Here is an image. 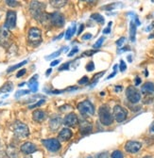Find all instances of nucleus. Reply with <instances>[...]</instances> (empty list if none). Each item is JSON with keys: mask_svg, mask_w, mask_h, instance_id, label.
I'll use <instances>...</instances> for the list:
<instances>
[{"mask_svg": "<svg viewBox=\"0 0 154 158\" xmlns=\"http://www.w3.org/2000/svg\"><path fill=\"white\" fill-rule=\"evenodd\" d=\"M83 29H84V25H83V24H81V25L80 26V28H79V32H78V34L80 35V34L82 32V30H83Z\"/></svg>", "mask_w": 154, "mask_h": 158, "instance_id": "obj_52", "label": "nucleus"}, {"mask_svg": "<svg viewBox=\"0 0 154 158\" xmlns=\"http://www.w3.org/2000/svg\"><path fill=\"white\" fill-rule=\"evenodd\" d=\"M78 89V88H76V87H70V88L64 89V91H72V90H75V89Z\"/></svg>", "mask_w": 154, "mask_h": 158, "instance_id": "obj_53", "label": "nucleus"}, {"mask_svg": "<svg viewBox=\"0 0 154 158\" xmlns=\"http://www.w3.org/2000/svg\"><path fill=\"white\" fill-rule=\"evenodd\" d=\"M46 5L44 3L38 2V1H32L29 5V10L31 16L36 19L37 21H39L42 24H45V22L49 21V14L45 12Z\"/></svg>", "mask_w": 154, "mask_h": 158, "instance_id": "obj_1", "label": "nucleus"}, {"mask_svg": "<svg viewBox=\"0 0 154 158\" xmlns=\"http://www.w3.org/2000/svg\"><path fill=\"white\" fill-rule=\"evenodd\" d=\"M51 72H52V69H51V68H50V69H48V70L46 71V76H48V75L51 73Z\"/></svg>", "mask_w": 154, "mask_h": 158, "instance_id": "obj_55", "label": "nucleus"}, {"mask_svg": "<svg viewBox=\"0 0 154 158\" xmlns=\"http://www.w3.org/2000/svg\"><path fill=\"white\" fill-rule=\"evenodd\" d=\"M73 36V34H72V27H69L67 30H66V32H65V39L66 40H70V38Z\"/></svg>", "mask_w": 154, "mask_h": 158, "instance_id": "obj_34", "label": "nucleus"}, {"mask_svg": "<svg viewBox=\"0 0 154 158\" xmlns=\"http://www.w3.org/2000/svg\"><path fill=\"white\" fill-rule=\"evenodd\" d=\"M126 96L128 98V100L132 103V104H136L140 101L141 99V94L137 90V89L133 86H130L126 89Z\"/></svg>", "mask_w": 154, "mask_h": 158, "instance_id": "obj_5", "label": "nucleus"}, {"mask_svg": "<svg viewBox=\"0 0 154 158\" xmlns=\"http://www.w3.org/2000/svg\"><path fill=\"white\" fill-rule=\"evenodd\" d=\"M50 4L53 7L59 9V8L64 7L66 4V1H64V0H54V1H50Z\"/></svg>", "mask_w": 154, "mask_h": 158, "instance_id": "obj_23", "label": "nucleus"}, {"mask_svg": "<svg viewBox=\"0 0 154 158\" xmlns=\"http://www.w3.org/2000/svg\"><path fill=\"white\" fill-rule=\"evenodd\" d=\"M71 136H72L71 130L68 129V128H64L60 132L59 136H58V137H59V140H61V141H67V140L70 139Z\"/></svg>", "mask_w": 154, "mask_h": 158, "instance_id": "obj_16", "label": "nucleus"}, {"mask_svg": "<svg viewBox=\"0 0 154 158\" xmlns=\"http://www.w3.org/2000/svg\"><path fill=\"white\" fill-rule=\"evenodd\" d=\"M50 92L53 93V94H60V93L64 92V90H52V91H50Z\"/></svg>", "mask_w": 154, "mask_h": 158, "instance_id": "obj_51", "label": "nucleus"}, {"mask_svg": "<svg viewBox=\"0 0 154 158\" xmlns=\"http://www.w3.org/2000/svg\"><path fill=\"white\" fill-rule=\"evenodd\" d=\"M11 43V33L4 27H0V45L8 47Z\"/></svg>", "mask_w": 154, "mask_h": 158, "instance_id": "obj_6", "label": "nucleus"}, {"mask_svg": "<svg viewBox=\"0 0 154 158\" xmlns=\"http://www.w3.org/2000/svg\"><path fill=\"white\" fill-rule=\"evenodd\" d=\"M92 38V34L91 33H86L85 35L82 36V40H89Z\"/></svg>", "mask_w": 154, "mask_h": 158, "instance_id": "obj_45", "label": "nucleus"}, {"mask_svg": "<svg viewBox=\"0 0 154 158\" xmlns=\"http://www.w3.org/2000/svg\"><path fill=\"white\" fill-rule=\"evenodd\" d=\"M28 41L31 46H38L42 43V31L37 27L30 28L28 34Z\"/></svg>", "mask_w": 154, "mask_h": 158, "instance_id": "obj_3", "label": "nucleus"}, {"mask_svg": "<svg viewBox=\"0 0 154 158\" xmlns=\"http://www.w3.org/2000/svg\"><path fill=\"white\" fill-rule=\"evenodd\" d=\"M144 158H152V157H150V156H146V157H144Z\"/></svg>", "mask_w": 154, "mask_h": 158, "instance_id": "obj_60", "label": "nucleus"}, {"mask_svg": "<svg viewBox=\"0 0 154 158\" xmlns=\"http://www.w3.org/2000/svg\"><path fill=\"white\" fill-rule=\"evenodd\" d=\"M29 87L30 88L31 91L36 92V91L38 90V82H34V83H32V84L29 85Z\"/></svg>", "mask_w": 154, "mask_h": 158, "instance_id": "obj_31", "label": "nucleus"}, {"mask_svg": "<svg viewBox=\"0 0 154 158\" xmlns=\"http://www.w3.org/2000/svg\"><path fill=\"white\" fill-rule=\"evenodd\" d=\"M16 27V12L13 10H8L4 27L8 30L13 29Z\"/></svg>", "mask_w": 154, "mask_h": 158, "instance_id": "obj_11", "label": "nucleus"}, {"mask_svg": "<svg viewBox=\"0 0 154 158\" xmlns=\"http://www.w3.org/2000/svg\"><path fill=\"white\" fill-rule=\"evenodd\" d=\"M122 90V86H117L115 87V91H121Z\"/></svg>", "mask_w": 154, "mask_h": 158, "instance_id": "obj_54", "label": "nucleus"}, {"mask_svg": "<svg viewBox=\"0 0 154 158\" xmlns=\"http://www.w3.org/2000/svg\"><path fill=\"white\" fill-rule=\"evenodd\" d=\"M135 36H136V25L134 24L133 21H131L130 24V38L132 43L135 42Z\"/></svg>", "mask_w": 154, "mask_h": 158, "instance_id": "obj_20", "label": "nucleus"}, {"mask_svg": "<svg viewBox=\"0 0 154 158\" xmlns=\"http://www.w3.org/2000/svg\"><path fill=\"white\" fill-rule=\"evenodd\" d=\"M37 78H38V74L33 75V76L30 78V80L29 81L28 85H30V84H32V83H34V82H37Z\"/></svg>", "mask_w": 154, "mask_h": 158, "instance_id": "obj_41", "label": "nucleus"}, {"mask_svg": "<svg viewBox=\"0 0 154 158\" xmlns=\"http://www.w3.org/2000/svg\"><path fill=\"white\" fill-rule=\"evenodd\" d=\"M98 52V50H91V51H86V52H84L83 54H82V56H93L94 54H95Z\"/></svg>", "mask_w": 154, "mask_h": 158, "instance_id": "obj_33", "label": "nucleus"}, {"mask_svg": "<svg viewBox=\"0 0 154 158\" xmlns=\"http://www.w3.org/2000/svg\"><path fill=\"white\" fill-rule=\"evenodd\" d=\"M0 105H1V103H0Z\"/></svg>", "mask_w": 154, "mask_h": 158, "instance_id": "obj_63", "label": "nucleus"}, {"mask_svg": "<svg viewBox=\"0 0 154 158\" xmlns=\"http://www.w3.org/2000/svg\"><path fill=\"white\" fill-rule=\"evenodd\" d=\"M6 3L10 7H17L19 5V2L18 1H12V0H7Z\"/></svg>", "mask_w": 154, "mask_h": 158, "instance_id": "obj_30", "label": "nucleus"}, {"mask_svg": "<svg viewBox=\"0 0 154 158\" xmlns=\"http://www.w3.org/2000/svg\"><path fill=\"white\" fill-rule=\"evenodd\" d=\"M141 84V78L140 77H136L135 78V86H138V85H140Z\"/></svg>", "mask_w": 154, "mask_h": 158, "instance_id": "obj_49", "label": "nucleus"}, {"mask_svg": "<svg viewBox=\"0 0 154 158\" xmlns=\"http://www.w3.org/2000/svg\"><path fill=\"white\" fill-rule=\"evenodd\" d=\"M142 148V144L138 141H128L125 145V150L126 152H130V153H135L137 152L140 149Z\"/></svg>", "mask_w": 154, "mask_h": 158, "instance_id": "obj_12", "label": "nucleus"}, {"mask_svg": "<svg viewBox=\"0 0 154 158\" xmlns=\"http://www.w3.org/2000/svg\"><path fill=\"white\" fill-rule=\"evenodd\" d=\"M117 65H114V66H113V73H111V74L106 78L107 80H108V79H111L112 77H113L115 74H117Z\"/></svg>", "mask_w": 154, "mask_h": 158, "instance_id": "obj_39", "label": "nucleus"}, {"mask_svg": "<svg viewBox=\"0 0 154 158\" xmlns=\"http://www.w3.org/2000/svg\"><path fill=\"white\" fill-rule=\"evenodd\" d=\"M25 85V83H21V84H19V87H22V86H24Z\"/></svg>", "mask_w": 154, "mask_h": 158, "instance_id": "obj_59", "label": "nucleus"}, {"mask_svg": "<svg viewBox=\"0 0 154 158\" xmlns=\"http://www.w3.org/2000/svg\"><path fill=\"white\" fill-rule=\"evenodd\" d=\"M26 63H28V60H24V61H22V62H20V63H18V64H16V65L11 66V67L7 70V73H11V72L15 71L16 69H18V68H20V67L24 66Z\"/></svg>", "mask_w": 154, "mask_h": 158, "instance_id": "obj_24", "label": "nucleus"}, {"mask_svg": "<svg viewBox=\"0 0 154 158\" xmlns=\"http://www.w3.org/2000/svg\"><path fill=\"white\" fill-rule=\"evenodd\" d=\"M62 124V118L60 117H56V118H52L51 121L49 123V126L52 130H57Z\"/></svg>", "mask_w": 154, "mask_h": 158, "instance_id": "obj_19", "label": "nucleus"}, {"mask_svg": "<svg viewBox=\"0 0 154 158\" xmlns=\"http://www.w3.org/2000/svg\"><path fill=\"white\" fill-rule=\"evenodd\" d=\"M99 121L100 123L105 125V126H109L113 122V116L112 115L110 108L108 106L103 105L99 107Z\"/></svg>", "mask_w": 154, "mask_h": 158, "instance_id": "obj_2", "label": "nucleus"}, {"mask_svg": "<svg viewBox=\"0 0 154 158\" xmlns=\"http://www.w3.org/2000/svg\"><path fill=\"white\" fill-rule=\"evenodd\" d=\"M42 143L44 146L50 152H58L61 149V143L56 138H49V139H44L42 140Z\"/></svg>", "mask_w": 154, "mask_h": 158, "instance_id": "obj_9", "label": "nucleus"}, {"mask_svg": "<svg viewBox=\"0 0 154 158\" xmlns=\"http://www.w3.org/2000/svg\"><path fill=\"white\" fill-rule=\"evenodd\" d=\"M141 91L143 94L145 95H149L150 93H152L154 91V84L151 82H146L142 88H141Z\"/></svg>", "mask_w": 154, "mask_h": 158, "instance_id": "obj_17", "label": "nucleus"}, {"mask_svg": "<svg viewBox=\"0 0 154 158\" xmlns=\"http://www.w3.org/2000/svg\"><path fill=\"white\" fill-rule=\"evenodd\" d=\"M125 41H126V38H125V37H121L120 39H118L117 41V46H121V45L124 44Z\"/></svg>", "mask_w": 154, "mask_h": 158, "instance_id": "obj_36", "label": "nucleus"}, {"mask_svg": "<svg viewBox=\"0 0 154 158\" xmlns=\"http://www.w3.org/2000/svg\"><path fill=\"white\" fill-rule=\"evenodd\" d=\"M91 19H93L94 21L98 22L99 24H104V22H105L104 17L101 14H99V13H94V14H92L91 15Z\"/></svg>", "mask_w": 154, "mask_h": 158, "instance_id": "obj_22", "label": "nucleus"}, {"mask_svg": "<svg viewBox=\"0 0 154 158\" xmlns=\"http://www.w3.org/2000/svg\"><path fill=\"white\" fill-rule=\"evenodd\" d=\"M64 125L68 126V127H74L76 124H78L79 120H78V117L75 113H69L65 118H64Z\"/></svg>", "mask_w": 154, "mask_h": 158, "instance_id": "obj_13", "label": "nucleus"}, {"mask_svg": "<svg viewBox=\"0 0 154 158\" xmlns=\"http://www.w3.org/2000/svg\"><path fill=\"white\" fill-rule=\"evenodd\" d=\"M33 120L37 123H42L46 118V114L43 110H35L32 114Z\"/></svg>", "mask_w": 154, "mask_h": 158, "instance_id": "obj_15", "label": "nucleus"}, {"mask_svg": "<svg viewBox=\"0 0 154 158\" xmlns=\"http://www.w3.org/2000/svg\"><path fill=\"white\" fill-rule=\"evenodd\" d=\"M149 132H150L151 134L154 135V122L151 123V125H150V127H149Z\"/></svg>", "mask_w": 154, "mask_h": 158, "instance_id": "obj_50", "label": "nucleus"}, {"mask_svg": "<svg viewBox=\"0 0 154 158\" xmlns=\"http://www.w3.org/2000/svg\"><path fill=\"white\" fill-rule=\"evenodd\" d=\"M64 33H62V34H61V35H60L59 37H57V38H55L54 40H56V39H61V38H62V37L64 36Z\"/></svg>", "mask_w": 154, "mask_h": 158, "instance_id": "obj_57", "label": "nucleus"}, {"mask_svg": "<svg viewBox=\"0 0 154 158\" xmlns=\"http://www.w3.org/2000/svg\"><path fill=\"white\" fill-rule=\"evenodd\" d=\"M87 158H92V157H91V156H89V157H87Z\"/></svg>", "mask_w": 154, "mask_h": 158, "instance_id": "obj_61", "label": "nucleus"}, {"mask_svg": "<svg viewBox=\"0 0 154 158\" xmlns=\"http://www.w3.org/2000/svg\"><path fill=\"white\" fill-rule=\"evenodd\" d=\"M26 69H22V70H20V71H19L18 73H17V74H16V77H21V76H23L25 73H26Z\"/></svg>", "mask_w": 154, "mask_h": 158, "instance_id": "obj_43", "label": "nucleus"}, {"mask_svg": "<svg viewBox=\"0 0 154 158\" xmlns=\"http://www.w3.org/2000/svg\"><path fill=\"white\" fill-rule=\"evenodd\" d=\"M27 158H31V157H27Z\"/></svg>", "mask_w": 154, "mask_h": 158, "instance_id": "obj_62", "label": "nucleus"}, {"mask_svg": "<svg viewBox=\"0 0 154 158\" xmlns=\"http://www.w3.org/2000/svg\"><path fill=\"white\" fill-rule=\"evenodd\" d=\"M36 150H37L36 146L31 142H26L21 146V152L25 154L33 153L34 152H36Z\"/></svg>", "mask_w": 154, "mask_h": 158, "instance_id": "obj_14", "label": "nucleus"}, {"mask_svg": "<svg viewBox=\"0 0 154 158\" xmlns=\"http://www.w3.org/2000/svg\"><path fill=\"white\" fill-rule=\"evenodd\" d=\"M69 65H70V63L69 62H66V63H64V64H63L60 68H59V71H63V70H68L69 69Z\"/></svg>", "mask_w": 154, "mask_h": 158, "instance_id": "obj_40", "label": "nucleus"}, {"mask_svg": "<svg viewBox=\"0 0 154 158\" xmlns=\"http://www.w3.org/2000/svg\"><path fill=\"white\" fill-rule=\"evenodd\" d=\"M128 60L130 62H131V56H128Z\"/></svg>", "mask_w": 154, "mask_h": 158, "instance_id": "obj_58", "label": "nucleus"}, {"mask_svg": "<svg viewBox=\"0 0 154 158\" xmlns=\"http://www.w3.org/2000/svg\"><path fill=\"white\" fill-rule=\"evenodd\" d=\"M12 89H13V84H12V82L8 81V82H6L1 88H0V92H3V93L10 92V91L12 90Z\"/></svg>", "mask_w": 154, "mask_h": 158, "instance_id": "obj_21", "label": "nucleus"}, {"mask_svg": "<svg viewBox=\"0 0 154 158\" xmlns=\"http://www.w3.org/2000/svg\"><path fill=\"white\" fill-rule=\"evenodd\" d=\"M12 130L13 133L16 136L18 137H27L29 135V130L27 124H25L24 123H21L19 121H16L13 124H12Z\"/></svg>", "mask_w": 154, "mask_h": 158, "instance_id": "obj_4", "label": "nucleus"}, {"mask_svg": "<svg viewBox=\"0 0 154 158\" xmlns=\"http://www.w3.org/2000/svg\"><path fill=\"white\" fill-rule=\"evenodd\" d=\"M49 20H50V23L53 26L57 27H64V22H65L64 16L62 13L58 12V11L49 14Z\"/></svg>", "mask_w": 154, "mask_h": 158, "instance_id": "obj_8", "label": "nucleus"}, {"mask_svg": "<svg viewBox=\"0 0 154 158\" xmlns=\"http://www.w3.org/2000/svg\"><path fill=\"white\" fill-rule=\"evenodd\" d=\"M88 81H89V78L87 77V76H83L81 80H79V84H81V85H83V84H86V83H88Z\"/></svg>", "mask_w": 154, "mask_h": 158, "instance_id": "obj_37", "label": "nucleus"}, {"mask_svg": "<svg viewBox=\"0 0 154 158\" xmlns=\"http://www.w3.org/2000/svg\"><path fill=\"white\" fill-rule=\"evenodd\" d=\"M0 158H9V156H8V154L6 152L0 151Z\"/></svg>", "mask_w": 154, "mask_h": 158, "instance_id": "obj_46", "label": "nucleus"}, {"mask_svg": "<svg viewBox=\"0 0 154 158\" xmlns=\"http://www.w3.org/2000/svg\"><path fill=\"white\" fill-rule=\"evenodd\" d=\"M112 25V22H109V24H108V27L105 28V29H103V34H109L110 32H111V26Z\"/></svg>", "mask_w": 154, "mask_h": 158, "instance_id": "obj_38", "label": "nucleus"}, {"mask_svg": "<svg viewBox=\"0 0 154 158\" xmlns=\"http://www.w3.org/2000/svg\"><path fill=\"white\" fill-rule=\"evenodd\" d=\"M112 158H123V153L120 151H114L112 153Z\"/></svg>", "mask_w": 154, "mask_h": 158, "instance_id": "obj_28", "label": "nucleus"}, {"mask_svg": "<svg viewBox=\"0 0 154 158\" xmlns=\"http://www.w3.org/2000/svg\"><path fill=\"white\" fill-rule=\"evenodd\" d=\"M44 104H45V100H40L38 103H36V104H34V105L29 106V109H32V108H35V107L40 106H42V105H44Z\"/></svg>", "mask_w": 154, "mask_h": 158, "instance_id": "obj_29", "label": "nucleus"}, {"mask_svg": "<svg viewBox=\"0 0 154 158\" xmlns=\"http://www.w3.org/2000/svg\"><path fill=\"white\" fill-rule=\"evenodd\" d=\"M78 109L82 115H94L95 107L90 101H83L78 105Z\"/></svg>", "mask_w": 154, "mask_h": 158, "instance_id": "obj_10", "label": "nucleus"}, {"mask_svg": "<svg viewBox=\"0 0 154 158\" xmlns=\"http://www.w3.org/2000/svg\"><path fill=\"white\" fill-rule=\"evenodd\" d=\"M129 50H130V47H129V46H126V47H123V48H121V50H118L117 52H118V53H122V52L129 51Z\"/></svg>", "mask_w": 154, "mask_h": 158, "instance_id": "obj_48", "label": "nucleus"}, {"mask_svg": "<svg viewBox=\"0 0 154 158\" xmlns=\"http://www.w3.org/2000/svg\"><path fill=\"white\" fill-rule=\"evenodd\" d=\"M60 59H56V60H54V61H52L51 63H50V65L53 67V66H56V65H58V64H59L60 63Z\"/></svg>", "mask_w": 154, "mask_h": 158, "instance_id": "obj_47", "label": "nucleus"}, {"mask_svg": "<svg viewBox=\"0 0 154 158\" xmlns=\"http://www.w3.org/2000/svg\"><path fill=\"white\" fill-rule=\"evenodd\" d=\"M119 69H120V72H124V71H126V69H127V65H126L125 61H124V60H122V59L120 60Z\"/></svg>", "mask_w": 154, "mask_h": 158, "instance_id": "obj_35", "label": "nucleus"}, {"mask_svg": "<svg viewBox=\"0 0 154 158\" xmlns=\"http://www.w3.org/2000/svg\"><path fill=\"white\" fill-rule=\"evenodd\" d=\"M78 52H79V48L76 46V47H74V48L72 49V51L68 54V56H73L76 53H78Z\"/></svg>", "mask_w": 154, "mask_h": 158, "instance_id": "obj_42", "label": "nucleus"}, {"mask_svg": "<svg viewBox=\"0 0 154 158\" xmlns=\"http://www.w3.org/2000/svg\"><path fill=\"white\" fill-rule=\"evenodd\" d=\"M95 158H108V153L107 152H102V153H99L95 156Z\"/></svg>", "mask_w": 154, "mask_h": 158, "instance_id": "obj_44", "label": "nucleus"}, {"mask_svg": "<svg viewBox=\"0 0 154 158\" xmlns=\"http://www.w3.org/2000/svg\"><path fill=\"white\" fill-rule=\"evenodd\" d=\"M135 22H136V25H137V26H139V25L141 24V23L139 22V20H138V18H137V17L135 18Z\"/></svg>", "mask_w": 154, "mask_h": 158, "instance_id": "obj_56", "label": "nucleus"}, {"mask_svg": "<svg viewBox=\"0 0 154 158\" xmlns=\"http://www.w3.org/2000/svg\"><path fill=\"white\" fill-rule=\"evenodd\" d=\"M105 41V37H100L98 41H97V43H95L94 45H93V47L95 48V49H98V48H99V47H101V45H102V44H103V42Z\"/></svg>", "mask_w": 154, "mask_h": 158, "instance_id": "obj_25", "label": "nucleus"}, {"mask_svg": "<svg viewBox=\"0 0 154 158\" xmlns=\"http://www.w3.org/2000/svg\"><path fill=\"white\" fill-rule=\"evenodd\" d=\"M64 51V48H62V49H60L59 51H56V52H54L53 54H51L50 56H48L47 57H46V59H50V58H55V57H57V56H59L60 55H61V53Z\"/></svg>", "mask_w": 154, "mask_h": 158, "instance_id": "obj_27", "label": "nucleus"}, {"mask_svg": "<svg viewBox=\"0 0 154 158\" xmlns=\"http://www.w3.org/2000/svg\"><path fill=\"white\" fill-rule=\"evenodd\" d=\"M30 92V90L29 89H21V90H18L16 93H15V98H18V97H21L23 95H26V94H29Z\"/></svg>", "mask_w": 154, "mask_h": 158, "instance_id": "obj_26", "label": "nucleus"}, {"mask_svg": "<svg viewBox=\"0 0 154 158\" xmlns=\"http://www.w3.org/2000/svg\"><path fill=\"white\" fill-rule=\"evenodd\" d=\"M112 111H113V115L112 116H113V118H115V121H117V123H122V122H124L127 118L128 112L121 106H115L113 107Z\"/></svg>", "mask_w": 154, "mask_h": 158, "instance_id": "obj_7", "label": "nucleus"}, {"mask_svg": "<svg viewBox=\"0 0 154 158\" xmlns=\"http://www.w3.org/2000/svg\"><path fill=\"white\" fill-rule=\"evenodd\" d=\"M86 70H87L88 72H92V71L95 70V64H94L93 61H90V62L86 65Z\"/></svg>", "mask_w": 154, "mask_h": 158, "instance_id": "obj_32", "label": "nucleus"}, {"mask_svg": "<svg viewBox=\"0 0 154 158\" xmlns=\"http://www.w3.org/2000/svg\"><path fill=\"white\" fill-rule=\"evenodd\" d=\"M92 124L90 123H88L87 121H82L81 122V126H80V131L81 132V134L86 135L89 134L92 131Z\"/></svg>", "mask_w": 154, "mask_h": 158, "instance_id": "obj_18", "label": "nucleus"}]
</instances>
